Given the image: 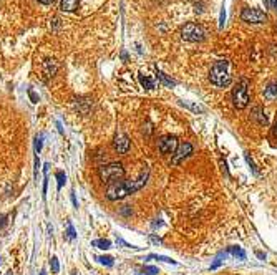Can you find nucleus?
Listing matches in <instances>:
<instances>
[{"instance_id":"obj_15","label":"nucleus","mask_w":277,"mask_h":275,"mask_svg":"<svg viewBox=\"0 0 277 275\" xmlns=\"http://www.w3.org/2000/svg\"><path fill=\"white\" fill-rule=\"evenodd\" d=\"M55 179H57V189L60 191L62 187H64L65 182H66V174L64 173V171H57V173H55Z\"/></svg>"},{"instance_id":"obj_18","label":"nucleus","mask_w":277,"mask_h":275,"mask_svg":"<svg viewBox=\"0 0 277 275\" xmlns=\"http://www.w3.org/2000/svg\"><path fill=\"white\" fill-rule=\"evenodd\" d=\"M254 118L257 119V121L261 123V124H267V118L264 116L261 108H256V110H254Z\"/></svg>"},{"instance_id":"obj_24","label":"nucleus","mask_w":277,"mask_h":275,"mask_svg":"<svg viewBox=\"0 0 277 275\" xmlns=\"http://www.w3.org/2000/svg\"><path fill=\"white\" fill-rule=\"evenodd\" d=\"M42 146H43V141H42V136H37L35 138V151L39 154L42 151Z\"/></svg>"},{"instance_id":"obj_22","label":"nucleus","mask_w":277,"mask_h":275,"mask_svg":"<svg viewBox=\"0 0 277 275\" xmlns=\"http://www.w3.org/2000/svg\"><path fill=\"white\" fill-rule=\"evenodd\" d=\"M149 259H156V260L166 262V264H173V265H176V260L170 259V257H165V255H149Z\"/></svg>"},{"instance_id":"obj_36","label":"nucleus","mask_w":277,"mask_h":275,"mask_svg":"<svg viewBox=\"0 0 277 275\" xmlns=\"http://www.w3.org/2000/svg\"><path fill=\"white\" fill-rule=\"evenodd\" d=\"M274 7L277 8V0H274Z\"/></svg>"},{"instance_id":"obj_13","label":"nucleus","mask_w":277,"mask_h":275,"mask_svg":"<svg viewBox=\"0 0 277 275\" xmlns=\"http://www.w3.org/2000/svg\"><path fill=\"white\" fill-rule=\"evenodd\" d=\"M80 5V0H62V10L75 12Z\"/></svg>"},{"instance_id":"obj_25","label":"nucleus","mask_w":277,"mask_h":275,"mask_svg":"<svg viewBox=\"0 0 277 275\" xmlns=\"http://www.w3.org/2000/svg\"><path fill=\"white\" fill-rule=\"evenodd\" d=\"M145 272H148V275H156L158 274V267H153V265H146Z\"/></svg>"},{"instance_id":"obj_23","label":"nucleus","mask_w":277,"mask_h":275,"mask_svg":"<svg viewBox=\"0 0 277 275\" xmlns=\"http://www.w3.org/2000/svg\"><path fill=\"white\" fill-rule=\"evenodd\" d=\"M184 106H188V108H191L192 111H196V113H203L204 111V108L203 106H198V105H191V103H188V101H181Z\"/></svg>"},{"instance_id":"obj_38","label":"nucleus","mask_w":277,"mask_h":275,"mask_svg":"<svg viewBox=\"0 0 277 275\" xmlns=\"http://www.w3.org/2000/svg\"><path fill=\"white\" fill-rule=\"evenodd\" d=\"M136 275H141V274H136Z\"/></svg>"},{"instance_id":"obj_7","label":"nucleus","mask_w":277,"mask_h":275,"mask_svg":"<svg viewBox=\"0 0 277 275\" xmlns=\"http://www.w3.org/2000/svg\"><path fill=\"white\" fill-rule=\"evenodd\" d=\"M178 146L179 143L174 136H163L158 139V149L161 154H174Z\"/></svg>"},{"instance_id":"obj_4","label":"nucleus","mask_w":277,"mask_h":275,"mask_svg":"<svg viewBox=\"0 0 277 275\" xmlns=\"http://www.w3.org/2000/svg\"><path fill=\"white\" fill-rule=\"evenodd\" d=\"M247 86H249V81L246 78H242L233 90V103L237 110H244L249 105V91H247Z\"/></svg>"},{"instance_id":"obj_29","label":"nucleus","mask_w":277,"mask_h":275,"mask_svg":"<svg viewBox=\"0 0 277 275\" xmlns=\"http://www.w3.org/2000/svg\"><path fill=\"white\" fill-rule=\"evenodd\" d=\"M71 202H73V207H78L77 197H75V193H71Z\"/></svg>"},{"instance_id":"obj_9","label":"nucleus","mask_w":277,"mask_h":275,"mask_svg":"<svg viewBox=\"0 0 277 275\" xmlns=\"http://www.w3.org/2000/svg\"><path fill=\"white\" fill-rule=\"evenodd\" d=\"M113 148L118 154H127L129 151V139L125 133H118L113 139Z\"/></svg>"},{"instance_id":"obj_20","label":"nucleus","mask_w":277,"mask_h":275,"mask_svg":"<svg viewBox=\"0 0 277 275\" xmlns=\"http://www.w3.org/2000/svg\"><path fill=\"white\" fill-rule=\"evenodd\" d=\"M100 262V264H103V265H107V267H113V257H108V255H102V257H98L96 259Z\"/></svg>"},{"instance_id":"obj_33","label":"nucleus","mask_w":277,"mask_h":275,"mask_svg":"<svg viewBox=\"0 0 277 275\" xmlns=\"http://www.w3.org/2000/svg\"><path fill=\"white\" fill-rule=\"evenodd\" d=\"M40 3H43V5H50V3H53V0H39Z\"/></svg>"},{"instance_id":"obj_32","label":"nucleus","mask_w":277,"mask_h":275,"mask_svg":"<svg viewBox=\"0 0 277 275\" xmlns=\"http://www.w3.org/2000/svg\"><path fill=\"white\" fill-rule=\"evenodd\" d=\"M57 128H58V133H60V135H64V128H62L60 121H57Z\"/></svg>"},{"instance_id":"obj_16","label":"nucleus","mask_w":277,"mask_h":275,"mask_svg":"<svg viewBox=\"0 0 277 275\" xmlns=\"http://www.w3.org/2000/svg\"><path fill=\"white\" fill-rule=\"evenodd\" d=\"M156 75H158V80L161 81L165 86H174V85H176V81H174V80H171V78H168L163 72H158Z\"/></svg>"},{"instance_id":"obj_8","label":"nucleus","mask_w":277,"mask_h":275,"mask_svg":"<svg viewBox=\"0 0 277 275\" xmlns=\"http://www.w3.org/2000/svg\"><path fill=\"white\" fill-rule=\"evenodd\" d=\"M192 154V146L190 143H183L178 146V149H176V153L173 154V159H171V162L173 164H179L181 161H184L186 157H190Z\"/></svg>"},{"instance_id":"obj_3","label":"nucleus","mask_w":277,"mask_h":275,"mask_svg":"<svg viewBox=\"0 0 277 275\" xmlns=\"http://www.w3.org/2000/svg\"><path fill=\"white\" fill-rule=\"evenodd\" d=\"M209 80L213 85L217 88H224L231 83V75H229V63L226 60H219L213 65L211 72H209Z\"/></svg>"},{"instance_id":"obj_2","label":"nucleus","mask_w":277,"mask_h":275,"mask_svg":"<svg viewBox=\"0 0 277 275\" xmlns=\"http://www.w3.org/2000/svg\"><path fill=\"white\" fill-rule=\"evenodd\" d=\"M98 176L105 184H115L125 177V168L120 162H110V164H103L98 168Z\"/></svg>"},{"instance_id":"obj_26","label":"nucleus","mask_w":277,"mask_h":275,"mask_svg":"<svg viewBox=\"0 0 277 275\" xmlns=\"http://www.w3.org/2000/svg\"><path fill=\"white\" fill-rule=\"evenodd\" d=\"M116 242H118V244H121V245H125V247H127V249H133V251H138V249H140V247H136V245L127 244V242H125V240H123V239H118V240H116Z\"/></svg>"},{"instance_id":"obj_30","label":"nucleus","mask_w":277,"mask_h":275,"mask_svg":"<svg viewBox=\"0 0 277 275\" xmlns=\"http://www.w3.org/2000/svg\"><path fill=\"white\" fill-rule=\"evenodd\" d=\"M264 3H266L267 8H271L272 5H274V0H264Z\"/></svg>"},{"instance_id":"obj_39","label":"nucleus","mask_w":277,"mask_h":275,"mask_svg":"<svg viewBox=\"0 0 277 275\" xmlns=\"http://www.w3.org/2000/svg\"><path fill=\"white\" fill-rule=\"evenodd\" d=\"M73 275H75V274H73Z\"/></svg>"},{"instance_id":"obj_11","label":"nucleus","mask_w":277,"mask_h":275,"mask_svg":"<svg viewBox=\"0 0 277 275\" xmlns=\"http://www.w3.org/2000/svg\"><path fill=\"white\" fill-rule=\"evenodd\" d=\"M264 98L267 101H276L277 99V81L267 83V86L264 88Z\"/></svg>"},{"instance_id":"obj_21","label":"nucleus","mask_w":277,"mask_h":275,"mask_svg":"<svg viewBox=\"0 0 277 275\" xmlns=\"http://www.w3.org/2000/svg\"><path fill=\"white\" fill-rule=\"evenodd\" d=\"M66 237H68L70 240H73L75 237H77V232H75V227H73V224H71V222L66 224Z\"/></svg>"},{"instance_id":"obj_37","label":"nucleus","mask_w":277,"mask_h":275,"mask_svg":"<svg viewBox=\"0 0 277 275\" xmlns=\"http://www.w3.org/2000/svg\"><path fill=\"white\" fill-rule=\"evenodd\" d=\"M40 275H47V274H45V272H40Z\"/></svg>"},{"instance_id":"obj_31","label":"nucleus","mask_w":277,"mask_h":275,"mask_svg":"<svg viewBox=\"0 0 277 275\" xmlns=\"http://www.w3.org/2000/svg\"><path fill=\"white\" fill-rule=\"evenodd\" d=\"M28 95H30V98L33 99V103H37V101H39V98L35 97V93H33V91H28Z\"/></svg>"},{"instance_id":"obj_6","label":"nucleus","mask_w":277,"mask_h":275,"mask_svg":"<svg viewBox=\"0 0 277 275\" xmlns=\"http://www.w3.org/2000/svg\"><path fill=\"white\" fill-rule=\"evenodd\" d=\"M241 19L247 23H266L267 22V14L259 8H253V7H246L244 10L241 12Z\"/></svg>"},{"instance_id":"obj_1","label":"nucleus","mask_w":277,"mask_h":275,"mask_svg":"<svg viewBox=\"0 0 277 275\" xmlns=\"http://www.w3.org/2000/svg\"><path fill=\"white\" fill-rule=\"evenodd\" d=\"M146 181H148V171L141 174L135 181H118L115 184H110L107 189V199L108 201H120L125 199L129 194H135L141 187H145Z\"/></svg>"},{"instance_id":"obj_19","label":"nucleus","mask_w":277,"mask_h":275,"mask_svg":"<svg viewBox=\"0 0 277 275\" xmlns=\"http://www.w3.org/2000/svg\"><path fill=\"white\" fill-rule=\"evenodd\" d=\"M50 269H52L53 274H58V272H60V264H58V259H57L55 255H53L52 259H50Z\"/></svg>"},{"instance_id":"obj_14","label":"nucleus","mask_w":277,"mask_h":275,"mask_svg":"<svg viewBox=\"0 0 277 275\" xmlns=\"http://www.w3.org/2000/svg\"><path fill=\"white\" fill-rule=\"evenodd\" d=\"M91 245H93V247L102 249V251H108V249L111 247V242L108 239H96V240L91 242Z\"/></svg>"},{"instance_id":"obj_27","label":"nucleus","mask_w":277,"mask_h":275,"mask_svg":"<svg viewBox=\"0 0 277 275\" xmlns=\"http://www.w3.org/2000/svg\"><path fill=\"white\" fill-rule=\"evenodd\" d=\"M224 19H226V12H224V8L221 10V27H224Z\"/></svg>"},{"instance_id":"obj_5","label":"nucleus","mask_w":277,"mask_h":275,"mask_svg":"<svg viewBox=\"0 0 277 275\" xmlns=\"http://www.w3.org/2000/svg\"><path fill=\"white\" fill-rule=\"evenodd\" d=\"M181 39L184 41H201L204 40V30L203 27L194 22L186 23L181 28Z\"/></svg>"},{"instance_id":"obj_17","label":"nucleus","mask_w":277,"mask_h":275,"mask_svg":"<svg viewBox=\"0 0 277 275\" xmlns=\"http://www.w3.org/2000/svg\"><path fill=\"white\" fill-rule=\"evenodd\" d=\"M229 252L233 254L234 257H239V259H241V260H246V252L242 251L241 247H231V249H229Z\"/></svg>"},{"instance_id":"obj_10","label":"nucleus","mask_w":277,"mask_h":275,"mask_svg":"<svg viewBox=\"0 0 277 275\" xmlns=\"http://www.w3.org/2000/svg\"><path fill=\"white\" fill-rule=\"evenodd\" d=\"M42 70H43V75L47 78L53 77L57 72H58V63L57 60H45L43 61V66H42Z\"/></svg>"},{"instance_id":"obj_12","label":"nucleus","mask_w":277,"mask_h":275,"mask_svg":"<svg viewBox=\"0 0 277 275\" xmlns=\"http://www.w3.org/2000/svg\"><path fill=\"white\" fill-rule=\"evenodd\" d=\"M140 83H141V86L143 88H146V90H153L154 86H156V83H154L153 78H149L148 75H145V73H140Z\"/></svg>"},{"instance_id":"obj_28","label":"nucleus","mask_w":277,"mask_h":275,"mask_svg":"<svg viewBox=\"0 0 277 275\" xmlns=\"http://www.w3.org/2000/svg\"><path fill=\"white\" fill-rule=\"evenodd\" d=\"M39 166H40V162H39V157L35 156V177H37V174H39Z\"/></svg>"},{"instance_id":"obj_34","label":"nucleus","mask_w":277,"mask_h":275,"mask_svg":"<svg viewBox=\"0 0 277 275\" xmlns=\"http://www.w3.org/2000/svg\"><path fill=\"white\" fill-rule=\"evenodd\" d=\"M272 135H274V136H277V123L274 124V128H272Z\"/></svg>"},{"instance_id":"obj_35","label":"nucleus","mask_w":277,"mask_h":275,"mask_svg":"<svg viewBox=\"0 0 277 275\" xmlns=\"http://www.w3.org/2000/svg\"><path fill=\"white\" fill-rule=\"evenodd\" d=\"M5 275H12V270H8V272H7Z\"/></svg>"}]
</instances>
